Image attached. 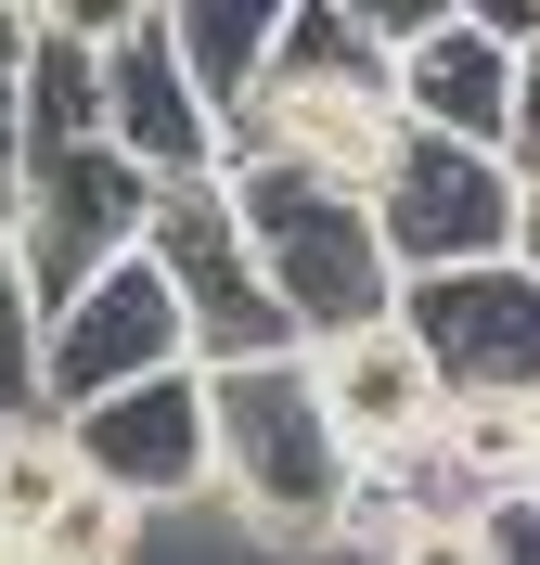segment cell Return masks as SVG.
<instances>
[{
	"label": "cell",
	"instance_id": "cell-7",
	"mask_svg": "<svg viewBox=\"0 0 540 565\" xmlns=\"http://www.w3.org/2000/svg\"><path fill=\"white\" fill-rule=\"evenodd\" d=\"M65 424V450L91 489L116 501H142V514H180V501H207V360H168V373H142V386H104V398H77Z\"/></svg>",
	"mask_w": 540,
	"mask_h": 565
},
{
	"label": "cell",
	"instance_id": "cell-12",
	"mask_svg": "<svg viewBox=\"0 0 540 565\" xmlns=\"http://www.w3.org/2000/svg\"><path fill=\"white\" fill-rule=\"evenodd\" d=\"M451 501H502V489H540V398H437L425 450H412Z\"/></svg>",
	"mask_w": 540,
	"mask_h": 565
},
{
	"label": "cell",
	"instance_id": "cell-11",
	"mask_svg": "<svg viewBox=\"0 0 540 565\" xmlns=\"http://www.w3.org/2000/svg\"><path fill=\"white\" fill-rule=\"evenodd\" d=\"M387 90H399V129H437V141H489L502 154V116H515V39L489 26H425L387 52Z\"/></svg>",
	"mask_w": 540,
	"mask_h": 565
},
{
	"label": "cell",
	"instance_id": "cell-9",
	"mask_svg": "<svg viewBox=\"0 0 540 565\" xmlns=\"http://www.w3.org/2000/svg\"><path fill=\"white\" fill-rule=\"evenodd\" d=\"M309 360V386H322V424L348 437V462H399V450H425V424H437V360L387 321H360V334H322V348H296Z\"/></svg>",
	"mask_w": 540,
	"mask_h": 565
},
{
	"label": "cell",
	"instance_id": "cell-22",
	"mask_svg": "<svg viewBox=\"0 0 540 565\" xmlns=\"http://www.w3.org/2000/svg\"><path fill=\"white\" fill-rule=\"evenodd\" d=\"M515 257L540 270V180H528V206H515Z\"/></svg>",
	"mask_w": 540,
	"mask_h": 565
},
{
	"label": "cell",
	"instance_id": "cell-15",
	"mask_svg": "<svg viewBox=\"0 0 540 565\" xmlns=\"http://www.w3.org/2000/svg\"><path fill=\"white\" fill-rule=\"evenodd\" d=\"M27 553H39V565H129V553H142V501H116V489L77 476V489L27 527Z\"/></svg>",
	"mask_w": 540,
	"mask_h": 565
},
{
	"label": "cell",
	"instance_id": "cell-2",
	"mask_svg": "<svg viewBox=\"0 0 540 565\" xmlns=\"http://www.w3.org/2000/svg\"><path fill=\"white\" fill-rule=\"evenodd\" d=\"M399 154V90H387V52L335 13V0H296L271 65L232 116H219V168H322V180H373Z\"/></svg>",
	"mask_w": 540,
	"mask_h": 565
},
{
	"label": "cell",
	"instance_id": "cell-24",
	"mask_svg": "<svg viewBox=\"0 0 540 565\" xmlns=\"http://www.w3.org/2000/svg\"><path fill=\"white\" fill-rule=\"evenodd\" d=\"M0 13H39V0H0Z\"/></svg>",
	"mask_w": 540,
	"mask_h": 565
},
{
	"label": "cell",
	"instance_id": "cell-17",
	"mask_svg": "<svg viewBox=\"0 0 540 565\" xmlns=\"http://www.w3.org/2000/svg\"><path fill=\"white\" fill-rule=\"evenodd\" d=\"M27 398H39V309L13 282V245H0V412H27Z\"/></svg>",
	"mask_w": 540,
	"mask_h": 565
},
{
	"label": "cell",
	"instance_id": "cell-23",
	"mask_svg": "<svg viewBox=\"0 0 540 565\" xmlns=\"http://www.w3.org/2000/svg\"><path fill=\"white\" fill-rule=\"evenodd\" d=\"M0 565H39V553H27V540H13V527H0Z\"/></svg>",
	"mask_w": 540,
	"mask_h": 565
},
{
	"label": "cell",
	"instance_id": "cell-6",
	"mask_svg": "<svg viewBox=\"0 0 540 565\" xmlns=\"http://www.w3.org/2000/svg\"><path fill=\"white\" fill-rule=\"evenodd\" d=\"M142 257L168 270L180 321H193V360H284V348H296L284 309H271V282H257V257H245V232H232V193H219V168L155 193Z\"/></svg>",
	"mask_w": 540,
	"mask_h": 565
},
{
	"label": "cell",
	"instance_id": "cell-14",
	"mask_svg": "<svg viewBox=\"0 0 540 565\" xmlns=\"http://www.w3.org/2000/svg\"><path fill=\"white\" fill-rule=\"evenodd\" d=\"M65 489H77V450H65V424L39 412V398H27V412H0V527L27 540L39 514L65 501Z\"/></svg>",
	"mask_w": 540,
	"mask_h": 565
},
{
	"label": "cell",
	"instance_id": "cell-19",
	"mask_svg": "<svg viewBox=\"0 0 540 565\" xmlns=\"http://www.w3.org/2000/svg\"><path fill=\"white\" fill-rule=\"evenodd\" d=\"M373 52H399V39H425V26H451V0H335Z\"/></svg>",
	"mask_w": 540,
	"mask_h": 565
},
{
	"label": "cell",
	"instance_id": "cell-3",
	"mask_svg": "<svg viewBox=\"0 0 540 565\" xmlns=\"http://www.w3.org/2000/svg\"><path fill=\"white\" fill-rule=\"evenodd\" d=\"M219 193H232V232H245V257H257V282H271L296 348L360 334V321L399 309V270H387L373 206L348 180H322V168H219Z\"/></svg>",
	"mask_w": 540,
	"mask_h": 565
},
{
	"label": "cell",
	"instance_id": "cell-10",
	"mask_svg": "<svg viewBox=\"0 0 540 565\" xmlns=\"http://www.w3.org/2000/svg\"><path fill=\"white\" fill-rule=\"evenodd\" d=\"M91 90H104V141H116V154L155 180V193H168V180H207V168H219V116H207V90L180 77L168 26L116 39V52H91Z\"/></svg>",
	"mask_w": 540,
	"mask_h": 565
},
{
	"label": "cell",
	"instance_id": "cell-20",
	"mask_svg": "<svg viewBox=\"0 0 540 565\" xmlns=\"http://www.w3.org/2000/svg\"><path fill=\"white\" fill-rule=\"evenodd\" d=\"M13 90H27V13H0V232H13Z\"/></svg>",
	"mask_w": 540,
	"mask_h": 565
},
{
	"label": "cell",
	"instance_id": "cell-1",
	"mask_svg": "<svg viewBox=\"0 0 540 565\" xmlns=\"http://www.w3.org/2000/svg\"><path fill=\"white\" fill-rule=\"evenodd\" d=\"M348 489L360 462L322 424L309 360H207V501L257 553H335L348 540Z\"/></svg>",
	"mask_w": 540,
	"mask_h": 565
},
{
	"label": "cell",
	"instance_id": "cell-8",
	"mask_svg": "<svg viewBox=\"0 0 540 565\" xmlns=\"http://www.w3.org/2000/svg\"><path fill=\"white\" fill-rule=\"evenodd\" d=\"M399 334L437 360L451 398H540V270L528 257H476V270L399 282Z\"/></svg>",
	"mask_w": 540,
	"mask_h": 565
},
{
	"label": "cell",
	"instance_id": "cell-5",
	"mask_svg": "<svg viewBox=\"0 0 540 565\" xmlns=\"http://www.w3.org/2000/svg\"><path fill=\"white\" fill-rule=\"evenodd\" d=\"M168 360H193V321H180L168 270L129 245V257H104V270L77 282L65 309H39V412H77V398H104V386H142V373H168Z\"/></svg>",
	"mask_w": 540,
	"mask_h": 565
},
{
	"label": "cell",
	"instance_id": "cell-4",
	"mask_svg": "<svg viewBox=\"0 0 540 565\" xmlns=\"http://www.w3.org/2000/svg\"><path fill=\"white\" fill-rule=\"evenodd\" d=\"M360 206H373V245H387V270H399V282H425V270L515 257V206H528V180H515L489 141L399 129V154L360 180Z\"/></svg>",
	"mask_w": 540,
	"mask_h": 565
},
{
	"label": "cell",
	"instance_id": "cell-16",
	"mask_svg": "<svg viewBox=\"0 0 540 565\" xmlns=\"http://www.w3.org/2000/svg\"><path fill=\"white\" fill-rule=\"evenodd\" d=\"M168 0H39L27 39H52V52H116V39H142Z\"/></svg>",
	"mask_w": 540,
	"mask_h": 565
},
{
	"label": "cell",
	"instance_id": "cell-13",
	"mask_svg": "<svg viewBox=\"0 0 540 565\" xmlns=\"http://www.w3.org/2000/svg\"><path fill=\"white\" fill-rule=\"evenodd\" d=\"M284 13H296V0H168L155 26H168L180 77L207 90V116H232V104L257 90V65H271V39H284Z\"/></svg>",
	"mask_w": 540,
	"mask_h": 565
},
{
	"label": "cell",
	"instance_id": "cell-18",
	"mask_svg": "<svg viewBox=\"0 0 540 565\" xmlns=\"http://www.w3.org/2000/svg\"><path fill=\"white\" fill-rule=\"evenodd\" d=\"M502 168L540 180V26L515 39V116H502Z\"/></svg>",
	"mask_w": 540,
	"mask_h": 565
},
{
	"label": "cell",
	"instance_id": "cell-21",
	"mask_svg": "<svg viewBox=\"0 0 540 565\" xmlns=\"http://www.w3.org/2000/svg\"><path fill=\"white\" fill-rule=\"evenodd\" d=\"M451 13H464V26H489V39H528V26H540V0H451Z\"/></svg>",
	"mask_w": 540,
	"mask_h": 565
}]
</instances>
